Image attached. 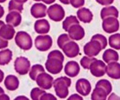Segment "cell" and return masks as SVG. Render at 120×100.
Wrapping results in <instances>:
<instances>
[{"mask_svg": "<svg viewBox=\"0 0 120 100\" xmlns=\"http://www.w3.org/2000/svg\"><path fill=\"white\" fill-rule=\"evenodd\" d=\"M64 55L59 50H53L48 55V59L46 61V70L51 74H58L63 68Z\"/></svg>", "mask_w": 120, "mask_h": 100, "instance_id": "obj_1", "label": "cell"}, {"mask_svg": "<svg viewBox=\"0 0 120 100\" xmlns=\"http://www.w3.org/2000/svg\"><path fill=\"white\" fill-rule=\"evenodd\" d=\"M71 85V80L67 77H61L53 81V86L56 96L61 99L67 97L68 88Z\"/></svg>", "mask_w": 120, "mask_h": 100, "instance_id": "obj_2", "label": "cell"}, {"mask_svg": "<svg viewBox=\"0 0 120 100\" xmlns=\"http://www.w3.org/2000/svg\"><path fill=\"white\" fill-rule=\"evenodd\" d=\"M17 45L21 49L27 51L33 47V40L31 37L25 31H18L15 37Z\"/></svg>", "mask_w": 120, "mask_h": 100, "instance_id": "obj_3", "label": "cell"}, {"mask_svg": "<svg viewBox=\"0 0 120 100\" xmlns=\"http://www.w3.org/2000/svg\"><path fill=\"white\" fill-rule=\"evenodd\" d=\"M47 14L51 20L55 22H60L65 17V11L61 5L58 4H53L49 7Z\"/></svg>", "mask_w": 120, "mask_h": 100, "instance_id": "obj_4", "label": "cell"}, {"mask_svg": "<svg viewBox=\"0 0 120 100\" xmlns=\"http://www.w3.org/2000/svg\"><path fill=\"white\" fill-rule=\"evenodd\" d=\"M102 49L101 44L95 40L91 39L84 47V52L86 56L90 57L97 56Z\"/></svg>", "mask_w": 120, "mask_h": 100, "instance_id": "obj_5", "label": "cell"}, {"mask_svg": "<svg viewBox=\"0 0 120 100\" xmlns=\"http://www.w3.org/2000/svg\"><path fill=\"white\" fill-rule=\"evenodd\" d=\"M52 45V39L48 35H38L35 40V45L40 51L44 52L49 50Z\"/></svg>", "mask_w": 120, "mask_h": 100, "instance_id": "obj_6", "label": "cell"}, {"mask_svg": "<svg viewBox=\"0 0 120 100\" xmlns=\"http://www.w3.org/2000/svg\"><path fill=\"white\" fill-rule=\"evenodd\" d=\"M30 61L24 57H19L16 58L14 62V68L16 72L21 75L28 74L30 70Z\"/></svg>", "mask_w": 120, "mask_h": 100, "instance_id": "obj_7", "label": "cell"}, {"mask_svg": "<svg viewBox=\"0 0 120 100\" xmlns=\"http://www.w3.org/2000/svg\"><path fill=\"white\" fill-rule=\"evenodd\" d=\"M102 29L108 34H112L118 31L120 28V23L117 18L108 17L103 19L102 24Z\"/></svg>", "mask_w": 120, "mask_h": 100, "instance_id": "obj_8", "label": "cell"}, {"mask_svg": "<svg viewBox=\"0 0 120 100\" xmlns=\"http://www.w3.org/2000/svg\"><path fill=\"white\" fill-rule=\"evenodd\" d=\"M90 70L93 76L101 77L104 75L106 72V65L102 60L96 59L91 63Z\"/></svg>", "mask_w": 120, "mask_h": 100, "instance_id": "obj_9", "label": "cell"}, {"mask_svg": "<svg viewBox=\"0 0 120 100\" xmlns=\"http://www.w3.org/2000/svg\"><path fill=\"white\" fill-rule=\"evenodd\" d=\"M35 81L37 84L42 89H49L53 85L54 78L51 75L44 72L39 74Z\"/></svg>", "mask_w": 120, "mask_h": 100, "instance_id": "obj_10", "label": "cell"}, {"mask_svg": "<svg viewBox=\"0 0 120 100\" xmlns=\"http://www.w3.org/2000/svg\"><path fill=\"white\" fill-rule=\"evenodd\" d=\"M62 49L65 56L71 58L77 57L80 51L78 44L71 40L65 44Z\"/></svg>", "mask_w": 120, "mask_h": 100, "instance_id": "obj_11", "label": "cell"}, {"mask_svg": "<svg viewBox=\"0 0 120 100\" xmlns=\"http://www.w3.org/2000/svg\"><path fill=\"white\" fill-rule=\"evenodd\" d=\"M68 32L70 38L75 41H79L85 36L84 29L79 24L72 25L69 28Z\"/></svg>", "mask_w": 120, "mask_h": 100, "instance_id": "obj_12", "label": "cell"}, {"mask_svg": "<svg viewBox=\"0 0 120 100\" xmlns=\"http://www.w3.org/2000/svg\"><path fill=\"white\" fill-rule=\"evenodd\" d=\"M77 91L83 96H87L91 91V85L90 81L85 78H80L75 85Z\"/></svg>", "mask_w": 120, "mask_h": 100, "instance_id": "obj_13", "label": "cell"}, {"mask_svg": "<svg viewBox=\"0 0 120 100\" xmlns=\"http://www.w3.org/2000/svg\"><path fill=\"white\" fill-rule=\"evenodd\" d=\"M106 73L111 78L114 80L120 79V64L117 61L108 63L106 66Z\"/></svg>", "mask_w": 120, "mask_h": 100, "instance_id": "obj_14", "label": "cell"}, {"mask_svg": "<svg viewBox=\"0 0 120 100\" xmlns=\"http://www.w3.org/2000/svg\"><path fill=\"white\" fill-rule=\"evenodd\" d=\"M80 71V67L77 62L70 61L65 65L64 72L70 77L73 78L77 77Z\"/></svg>", "mask_w": 120, "mask_h": 100, "instance_id": "obj_15", "label": "cell"}, {"mask_svg": "<svg viewBox=\"0 0 120 100\" xmlns=\"http://www.w3.org/2000/svg\"><path fill=\"white\" fill-rule=\"evenodd\" d=\"M47 8L42 3H35L31 8V14L35 18H43L47 15Z\"/></svg>", "mask_w": 120, "mask_h": 100, "instance_id": "obj_16", "label": "cell"}, {"mask_svg": "<svg viewBox=\"0 0 120 100\" xmlns=\"http://www.w3.org/2000/svg\"><path fill=\"white\" fill-rule=\"evenodd\" d=\"M34 30L38 34H47L50 30V25L47 19H38L34 24Z\"/></svg>", "mask_w": 120, "mask_h": 100, "instance_id": "obj_17", "label": "cell"}, {"mask_svg": "<svg viewBox=\"0 0 120 100\" xmlns=\"http://www.w3.org/2000/svg\"><path fill=\"white\" fill-rule=\"evenodd\" d=\"M22 17L18 11H10L6 16L5 21L13 27H18L21 22Z\"/></svg>", "mask_w": 120, "mask_h": 100, "instance_id": "obj_18", "label": "cell"}, {"mask_svg": "<svg viewBox=\"0 0 120 100\" xmlns=\"http://www.w3.org/2000/svg\"><path fill=\"white\" fill-rule=\"evenodd\" d=\"M77 17L79 21L84 23H90L93 20V14L89 9L86 8H81L77 12Z\"/></svg>", "mask_w": 120, "mask_h": 100, "instance_id": "obj_19", "label": "cell"}, {"mask_svg": "<svg viewBox=\"0 0 120 100\" xmlns=\"http://www.w3.org/2000/svg\"><path fill=\"white\" fill-rule=\"evenodd\" d=\"M15 34V29L10 24H4L0 28V36L7 40H12Z\"/></svg>", "mask_w": 120, "mask_h": 100, "instance_id": "obj_20", "label": "cell"}, {"mask_svg": "<svg viewBox=\"0 0 120 100\" xmlns=\"http://www.w3.org/2000/svg\"><path fill=\"white\" fill-rule=\"evenodd\" d=\"M19 80L14 75H9L7 76L4 81L5 88L9 91H15L19 87Z\"/></svg>", "mask_w": 120, "mask_h": 100, "instance_id": "obj_21", "label": "cell"}, {"mask_svg": "<svg viewBox=\"0 0 120 100\" xmlns=\"http://www.w3.org/2000/svg\"><path fill=\"white\" fill-rule=\"evenodd\" d=\"M102 59L107 64L111 62L118 61L119 60L118 53L114 49H107L103 53Z\"/></svg>", "mask_w": 120, "mask_h": 100, "instance_id": "obj_22", "label": "cell"}, {"mask_svg": "<svg viewBox=\"0 0 120 100\" xmlns=\"http://www.w3.org/2000/svg\"><path fill=\"white\" fill-rule=\"evenodd\" d=\"M100 15L102 19L110 17L118 18L119 16V12L116 7L114 6H109L103 8L101 10Z\"/></svg>", "mask_w": 120, "mask_h": 100, "instance_id": "obj_23", "label": "cell"}, {"mask_svg": "<svg viewBox=\"0 0 120 100\" xmlns=\"http://www.w3.org/2000/svg\"><path fill=\"white\" fill-rule=\"evenodd\" d=\"M12 52L10 49H4L0 51V65L8 64L12 59Z\"/></svg>", "mask_w": 120, "mask_h": 100, "instance_id": "obj_24", "label": "cell"}, {"mask_svg": "<svg viewBox=\"0 0 120 100\" xmlns=\"http://www.w3.org/2000/svg\"><path fill=\"white\" fill-rule=\"evenodd\" d=\"M107 92L101 87H96L94 88L91 94V100H105L107 99Z\"/></svg>", "mask_w": 120, "mask_h": 100, "instance_id": "obj_25", "label": "cell"}, {"mask_svg": "<svg viewBox=\"0 0 120 100\" xmlns=\"http://www.w3.org/2000/svg\"><path fill=\"white\" fill-rule=\"evenodd\" d=\"M45 72V69L43 66L40 64H35L33 65L31 68L30 69L29 75L32 80L35 81L38 75L41 73Z\"/></svg>", "mask_w": 120, "mask_h": 100, "instance_id": "obj_26", "label": "cell"}, {"mask_svg": "<svg viewBox=\"0 0 120 100\" xmlns=\"http://www.w3.org/2000/svg\"><path fill=\"white\" fill-rule=\"evenodd\" d=\"M79 24V21L74 15H70L67 17L63 22V28L65 31L68 32L69 28L74 24Z\"/></svg>", "mask_w": 120, "mask_h": 100, "instance_id": "obj_27", "label": "cell"}, {"mask_svg": "<svg viewBox=\"0 0 120 100\" xmlns=\"http://www.w3.org/2000/svg\"><path fill=\"white\" fill-rule=\"evenodd\" d=\"M109 45L111 48L116 50H120V34H113L109 37Z\"/></svg>", "mask_w": 120, "mask_h": 100, "instance_id": "obj_28", "label": "cell"}, {"mask_svg": "<svg viewBox=\"0 0 120 100\" xmlns=\"http://www.w3.org/2000/svg\"><path fill=\"white\" fill-rule=\"evenodd\" d=\"M96 87H101L107 92V94L109 95L111 93L112 90V87L108 80H105V79H102V80H100L97 82L96 85H95Z\"/></svg>", "mask_w": 120, "mask_h": 100, "instance_id": "obj_29", "label": "cell"}, {"mask_svg": "<svg viewBox=\"0 0 120 100\" xmlns=\"http://www.w3.org/2000/svg\"><path fill=\"white\" fill-rule=\"evenodd\" d=\"M24 9L23 4L19 3L15 1V0H11L8 4V10L9 11H18L19 13L22 11Z\"/></svg>", "mask_w": 120, "mask_h": 100, "instance_id": "obj_30", "label": "cell"}, {"mask_svg": "<svg viewBox=\"0 0 120 100\" xmlns=\"http://www.w3.org/2000/svg\"><path fill=\"white\" fill-rule=\"evenodd\" d=\"M96 59L97 58H94L93 57H90L88 56H84L81 59L80 64L84 69L89 70L91 63Z\"/></svg>", "mask_w": 120, "mask_h": 100, "instance_id": "obj_31", "label": "cell"}, {"mask_svg": "<svg viewBox=\"0 0 120 100\" xmlns=\"http://www.w3.org/2000/svg\"><path fill=\"white\" fill-rule=\"evenodd\" d=\"M44 93H45L44 90H42L39 88H34L30 94L31 98L33 100H40L41 96Z\"/></svg>", "mask_w": 120, "mask_h": 100, "instance_id": "obj_32", "label": "cell"}, {"mask_svg": "<svg viewBox=\"0 0 120 100\" xmlns=\"http://www.w3.org/2000/svg\"><path fill=\"white\" fill-rule=\"evenodd\" d=\"M71 41V38L67 34H63L58 37L57 40V44L60 49H63L66 43Z\"/></svg>", "mask_w": 120, "mask_h": 100, "instance_id": "obj_33", "label": "cell"}, {"mask_svg": "<svg viewBox=\"0 0 120 100\" xmlns=\"http://www.w3.org/2000/svg\"><path fill=\"white\" fill-rule=\"evenodd\" d=\"M91 39H93V40H97V41L101 44L102 49H105V48L107 47V44H108V42H107V38H106L104 35L100 34H95V35H93V36L92 37Z\"/></svg>", "mask_w": 120, "mask_h": 100, "instance_id": "obj_34", "label": "cell"}, {"mask_svg": "<svg viewBox=\"0 0 120 100\" xmlns=\"http://www.w3.org/2000/svg\"><path fill=\"white\" fill-rule=\"evenodd\" d=\"M70 4L73 7L78 8L84 5L85 0H70Z\"/></svg>", "mask_w": 120, "mask_h": 100, "instance_id": "obj_35", "label": "cell"}, {"mask_svg": "<svg viewBox=\"0 0 120 100\" xmlns=\"http://www.w3.org/2000/svg\"><path fill=\"white\" fill-rule=\"evenodd\" d=\"M56 100V98L54 96V95L51 94H49V93H44L43 95L41 96V99L40 100Z\"/></svg>", "mask_w": 120, "mask_h": 100, "instance_id": "obj_36", "label": "cell"}, {"mask_svg": "<svg viewBox=\"0 0 120 100\" xmlns=\"http://www.w3.org/2000/svg\"><path fill=\"white\" fill-rule=\"evenodd\" d=\"M8 45V41L0 36V49H4Z\"/></svg>", "mask_w": 120, "mask_h": 100, "instance_id": "obj_37", "label": "cell"}, {"mask_svg": "<svg viewBox=\"0 0 120 100\" xmlns=\"http://www.w3.org/2000/svg\"><path fill=\"white\" fill-rule=\"evenodd\" d=\"M98 4L102 5H111L114 1V0H95Z\"/></svg>", "mask_w": 120, "mask_h": 100, "instance_id": "obj_38", "label": "cell"}, {"mask_svg": "<svg viewBox=\"0 0 120 100\" xmlns=\"http://www.w3.org/2000/svg\"><path fill=\"white\" fill-rule=\"evenodd\" d=\"M68 100H82L83 98L82 96H79V95L77 94H72V95L70 96V97L68 98Z\"/></svg>", "mask_w": 120, "mask_h": 100, "instance_id": "obj_39", "label": "cell"}, {"mask_svg": "<svg viewBox=\"0 0 120 100\" xmlns=\"http://www.w3.org/2000/svg\"><path fill=\"white\" fill-rule=\"evenodd\" d=\"M10 97H9L8 95H7V94H2L1 95H0V100H10Z\"/></svg>", "mask_w": 120, "mask_h": 100, "instance_id": "obj_40", "label": "cell"}, {"mask_svg": "<svg viewBox=\"0 0 120 100\" xmlns=\"http://www.w3.org/2000/svg\"><path fill=\"white\" fill-rule=\"evenodd\" d=\"M41 1L46 4H51L54 3L56 0H41Z\"/></svg>", "mask_w": 120, "mask_h": 100, "instance_id": "obj_41", "label": "cell"}, {"mask_svg": "<svg viewBox=\"0 0 120 100\" xmlns=\"http://www.w3.org/2000/svg\"><path fill=\"white\" fill-rule=\"evenodd\" d=\"M4 12H5V11H4V8L0 5V18L3 17V15H4Z\"/></svg>", "mask_w": 120, "mask_h": 100, "instance_id": "obj_42", "label": "cell"}, {"mask_svg": "<svg viewBox=\"0 0 120 100\" xmlns=\"http://www.w3.org/2000/svg\"><path fill=\"white\" fill-rule=\"evenodd\" d=\"M4 78V73L1 70H0V83L2 82Z\"/></svg>", "mask_w": 120, "mask_h": 100, "instance_id": "obj_43", "label": "cell"}, {"mask_svg": "<svg viewBox=\"0 0 120 100\" xmlns=\"http://www.w3.org/2000/svg\"><path fill=\"white\" fill-rule=\"evenodd\" d=\"M59 1L65 5H68L70 4V0H59Z\"/></svg>", "mask_w": 120, "mask_h": 100, "instance_id": "obj_44", "label": "cell"}, {"mask_svg": "<svg viewBox=\"0 0 120 100\" xmlns=\"http://www.w3.org/2000/svg\"><path fill=\"white\" fill-rule=\"evenodd\" d=\"M15 1L18 2L19 3H21V4H24V3H26L27 1L28 0H15Z\"/></svg>", "mask_w": 120, "mask_h": 100, "instance_id": "obj_45", "label": "cell"}, {"mask_svg": "<svg viewBox=\"0 0 120 100\" xmlns=\"http://www.w3.org/2000/svg\"><path fill=\"white\" fill-rule=\"evenodd\" d=\"M24 98H25V100H28V98H25V96H18V97L16 98L15 100H20V99H24Z\"/></svg>", "mask_w": 120, "mask_h": 100, "instance_id": "obj_46", "label": "cell"}, {"mask_svg": "<svg viewBox=\"0 0 120 100\" xmlns=\"http://www.w3.org/2000/svg\"><path fill=\"white\" fill-rule=\"evenodd\" d=\"M3 94H4V90L3 89V88L0 87V95H1Z\"/></svg>", "mask_w": 120, "mask_h": 100, "instance_id": "obj_47", "label": "cell"}, {"mask_svg": "<svg viewBox=\"0 0 120 100\" xmlns=\"http://www.w3.org/2000/svg\"><path fill=\"white\" fill-rule=\"evenodd\" d=\"M4 24H5L4 22H3V21H0V28H1V27L3 25H4Z\"/></svg>", "mask_w": 120, "mask_h": 100, "instance_id": "obj_48", "label": "cell"}, {"mask_svg": "<svg viewBox=\"0 0 120 100\" xmlns=\"http://www.w3.org/2000/svg\"><path fill=\"white\" fill-rule=\"evenodd\" d=\"M7 0H0V3H4Z\"/></svg>", "mask_w": 120, "mask_h": 100, "instance_id": "obj_49", "label": "cell"}, {"mask_svg": "<svg viewBox=\"0 0 120 100\" xmlns=\"http://www.w3.org/2000/svg\"><path fill=\"white\" fill-rule=\"evenodd\" d=\"M34 1H37V2H40L41 1V0H34Z\"/></svg>", "mask_w": 120, "mask_h": 100, "instance_id": "obj_50", "label": "cell"}]
</instances>
